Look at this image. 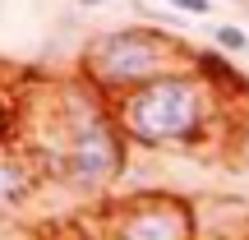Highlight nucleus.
I'll use <instances>...</instances> for the list:
<instances>
[{"mask_svg": "<svg viewBox=\"0 0 249 240\" xmlns=\"http://www.w3.org/2000/svg\"><path fill=\"white\" fill-rule=\"evenodd\" d=\"M226 97H217L194 70H171L111 97L120 134L139 148H194L217 129Z\"/></svg>", "mask_w": 249, "mask_h": 240, "instance_id": "f257e3e1", "label": "nucleus"}, {"mask_svg": "<svg viewBox=\"0 0 249 240\" xmlns=\"http://www.w3.org/2000/svg\"><path fill=\"white\" fill-rule=\"evenodd\" d=\"M51 129L65 148V185L74 189H107L124 171L129 139L120 134L111 102L88 83H60L51 107Z\"/></svg>", "mask_w": 249, "mask_h": 240, "instance_id": "f03ea898", "label": "nucleus"}, {"mask_svg": "<svg viewBox=\"0 0 249 240\" xmlns=\"http://www.w3.org/2000/svg\"><path fill=\"white\" fill-rule=\"evenodd\" d=\"M171 70H189V51L157 28H111L97 33L79 55V79L107 102Z\"/></svg>", "mask_w": 249, "mask_h": 240, "instance_id": "7ed1b4c3", "label": "nucleus"}, {"mask_svg": "<svg viewBox=\"0 0 249 240\" xmlns=\"http://www.w3.org/2000/svg\"><path fill=\"white\" fill-rule=\"evenodd\" d=\"M107 240H203L198 203L185 194H129L107 203Z\"/></svg>", "mask_w": 249, "mask_h": 240, "instance_id": "20e7f679", "label": "nucleus"}, {"mask_svg": "<svg viewBox=\"0 0 249 240\" xmlns=\"http://www.w3.org/2000/svg\"><path fill=\"white\" fill-rule=\"evenodd\" d=\"M189 70L226 102H249V79L231 65L226 51H189Z\"/></svg>", "mask_w": 249, "mask_h": 240, "instance_id": "39448f33", "label": "nucleus"}, {"mask_svg": "<svg viewBox=\"0 0 249 240\" xmlns=\"http://www.w3.org/2000/svg\"><path fill=\"white\" fill-rule=\"evenodd\" d=\"M37 189V171L18 152H0V208H23Z\"/></svg>", "mask_w": 249, "mask_h": 240, "instance_id": "423d86ee", "label": "nucleus"}, {"mask_svg": "<svg viewBox=\"0 0 249 240\" xmlns=\"http://www.w3.org/2000/svg\"><path fill=\"white\" fill-rule=\"evenodd\" d=\"M213 42H217V51H231V55L249 51V33H245V28H235V23H217L213 28Z\"/></svg>", "mask_w": 249, "mask_h": 240, "instance_id": "0eeeda50", "label": "nucleus"}, {"mask_svg": "<svg viewBox=\"0 0 249 240\" xmlns=\"http://www.w3.org/2000/svg\"><path fill=\"white\" fill-rule=\"evenodd\" d=\"M166 5H176L180 14H213V0H166Z\"/></svg>", "mask_w": 249, "mask_h": 240, "instance_id": "6e6552de", "label": "nucleus"}, {"mask_svg": "<svg viewBox=\"0 0 249 240\" xmlns=\"http://www.w3.org/2000/svg\"><path fill=\"white\" fill-rule=\"evenodd\" d=\"M213 240H249V236H213Z\"/></svg>", "mask_w": 249, "mask_h": 240, "instance_id": "1a4fd4ad", "label": "nucleus"}, {"mask_svg": "<svg viewBox=\"0 0 249 240\" xmlns=\"http://www.w3.org/2000/svg\"><path fill=\"white\" fill-rule=\"evenodd\" d=\"M79 5H102V0H79Z\"/></svg>", "mask_w": 249, "mask_h": 240, "instance_id": "9d476101", "label": "nucleus"}, {"mask_svg": "<svg viewBox=\"0 0 249 240\" xmlns=\"http://www.w3.org/2000/svg\"><path fill=\"white\" fill-rule=\"evenodd\" d=\"M0 143H5V129H0Z\"/></svg>", "mask_w": 249, "mask_h": 240, "instance_id": "9b49d317", "label": "nucleus"}]
</instances>
